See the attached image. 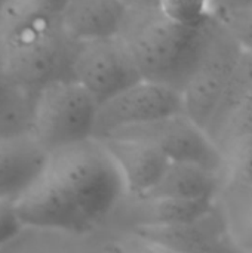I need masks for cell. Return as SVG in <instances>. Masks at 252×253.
<instances>
[{"mask_svg": "<svg viewBox=\"0 0 252 253\" xmlns=\"http://www.w3.org/2000/svg\"><path fill=\"white\" fill-rule=\"evenodd\" d=\"M125 197L114 160L91 138L50 153L43 175L15 205L25 227L92 233L108 228Z\"/></svg>", "mask_w": 252, "mask_h": 253, "instance_id": "cell-1", "label": "cell"}, {"mask_svg": "<svg viewBox=\"0 0 252 253\" xmlns=\"http://www.w3.org/2000/svg\"><path fill=\"white\" fill-rule=\"evenodd\" d=\"M202 30L184 27L160 9H128L117 37L143 80L181 93L199 55Z\"/></svg>", "mask_w": 252, "mask_h": 253, "instance_id": "cell-2", "label": "cell"}, {"mask_svg": "<svg viewBox=\"0 0 252 253\" xmlns=\"http://www.w3.org/2000/svg\"><path fill=\"white\" fill-rule=\"evenodd\" d=\"M7 65L15 79L39 93L43 87L73 79L77 42L59 19L0 21Z\"/></svg>", "mask_w": 252, "mask_h": 253, "instance_id": "cell-3", "label": "cell"}, {"mask_svg": "<svg viewBox=\"0 0 252 253\" xmlns=\"http://www.w3.org/2000/svg\"><path fill=\"white\" fill-rule=\"evenodd\" d=\"M242 52V46L217 16L203 25L199 55L181 98L183 113L205 130Z\"/></svg>", "mask_w": 252, "mask_h": 253, "instance_id": "cell-4", "label": "cell"}, {"mask_svg": "<svg viewBox=\"0 0 252 253\" xmlns=\"http://www.w3.org/2000/svg\"><path fill=\"white\" fill-rule=\"evenodd\" d=\"M98 102L74 79L61 80L37 93L31 135L50 154L94 138Z\"/></svg>", "mask_w": 252, "mask_h": 253, "instance_id": "cell-5", "label": "cell"}, {"mask_svg": "<svg viewBox=\"0 0 252 253\" xmlns=\"http://www.w3.org/2000/svg\"><path fill=\"white\" fill-rule=\"evenodd\" d=\"M110 136L149 142L156 147L171 163L198 165L224 176V157L221 150L206 133V130L196 125L184 113H178L147 125L126 127Z\"/></svg>", "mask_w": 252, "mask_h": 253, "instance_id": "cell-6", "label": "cell"}, {"mask_svg": "<svg viewBox=\"0 0 252 253\" xmlns=\"http://www.w3.org/2000/svg\"><path fill=\"white\" fill-rule=\"evenodd\" d=\"M73 79L94 96L98 105L143 80L117 36L77 42Z\"/></svg>", "mask_w": 252, "mask_h": 253, "instance_id": "cell-7", "label": "cell"}, {"mask_svg": "<svg viewBox=\"0 0 252 253\" xmlns=\"http://www.w3.org/2000/svg\"><path fill=\"white\" fill-rule=\"evenodd\" d=\"M178 113H183V98L178 90L140 80L98 107L94 138L102 139L117 130L147 125Z\"/></svg>", "mask_w": 252, "mask_h": 253, "instance_id": "cell-8", "label": "cell"}, {"mask_svg": "<svg viewBox=\"0 0 252 253\" xmlns=\"http://www.w3.org/2000/svg\"><path fill=\"white\" fill-rule=\"evenodd\" d=\"M217 200L186 202L159 197L126 196L114 212L108 230L134 231L140 228L171 227L195 221L208 213Z\"/></svg>", "mask_w": 252, "mask_h": 253, "instance_id": "cell-9", "label": "cell"}, {"mask_svg": "<svg viewBox=\"0 0 252 253\" xmlns=\"http://www.w3.org/2000/svg\"><path fill=\"white\" fill-rule=\"evenodd\" d=\"M114 160L123 179L126 196L144 197L162 179L171 162L151 144L110 136L100 139Z\"/></svg>", "mask_w": 252, "mask_h": 253, "instance_id": "cell-10", "label": "cell"}, {"mask_svg": "<svg viewBox=\"0 0 252 253\" xmlns=\"http://www.w3.org/2000/svg\"><path fill=\"white\" fill-rule=\"evenodd\" d=\"M49 156L31 133L0 139V199H21L43 175Z\"/></svg>", "mask_w": 252, "mask_h": 253, "instance_id": "cell-11", "label": "cell"}, {"mask_svg": "<svg viewBox=\"0 0 252 253\" xmlns=\"http://www.w3.org/2000/svg\"><path fill=\"white\" fill-rule=\"evenodd\" d=\"M131 233H135L165 253H195L223 239L230 231L224 212L217 202L208 213L195 221L171 227L140 228Z\"/></svg>", "mask_w": 252, "mask_h": 253, "instance_id": "cell-12", "label": "cell"}, {"mask_svg": "<svg viewBox=\"0 0 252 253\" xmlns=\"http://www.w3.org/2000/svg\"><path fill=\"white\" fill-rule=\"evenodd\" d=\"M0 253H114V231L104 228L92 233H68L24 227Z\"/></svg>", "mask_w": 252, "mask_h": 253, "instance_id": "cell-13", "label": "cell"}, {"mask_svg": "<svg viewBox=\"0 0 252 253\" xmlns=\"http://www.w3.org/2000/svg\"><path fill=\"white\" fill-rule=\"evenodd\" d=\"M126 13L122 0H70L61 21L71 39L85 42L117 36Z\"/></svg>", "mask_w": 252, "mask_h": 253, "instance_id": "cell-14", "label": "cell"}, {"mask_svg": "<svg viewBox=\"0 0 252 253\" xmlns=\"http://www.w3.org/2000/svg\"><path fill=\"white\" fill-rule=\"evenodd\" d=\"M224 176L190 163H171L159 184L144 197L174 199L186 202L217 200Z\"/></svg>", "mask_w": 252, "mask_h": 253, "instance_id": "cell-15", "label": "cell"}, {"mask_svg": "<svg viewBox=\"0 0 252 253\" xmlns=\"http://www.w3.org/2000/svg\"><path fill=\"white\" fill-rule=\"evenodd\" d=\"M37 93L24 87L12 74L0 31V139L31 132Z\"/></svg>", "mask_w": 252, "mask_h": 253, "instance_id": "cell-16", "label": "cell"}, {"mask_svg": "<svg viewBox=\"0 0 252 253\" xmlns=\"http://www.w3.org/2000/svg\"><path fill=\"white\" fill-rule=\"evenodd\" d=\"M217 202L224 212L232 237L252 251V187L224 181Z\"/></svg>", "mask_w": 252, "mask_h": 253, "instance_id": "cell-17", "label": "cell"}, {"mask_svg": "<svg viewBox=\"0 0 252 253\" xmlns=\"http://www.w3.org/2000/svg\"><path fill=\"white\" fill-rule=\"evenodd\" d=\"M252 96V52L244 50L223 92L215 114L212 116L206 133L214 139L232 113Z\"/></svg>", "mask_w": 252, "mask_h": 253, "instance_id": "cell-18", "label": "cell"}, {"mask_svg": "<svg viewBox=\"0 0 252 253\" xmlns=\"http://www.w3.org/2000/svg\"><path fill=\"white\" fill-rule=\"evenodd\" d=\"M220 150L224 157V181L252 187V135L230 139Z\"/></svg>", "mask_w": 252, "mask_h": 253, "instance_id": "cell-19", "label": "cell"}, {"mask_svg": "<svg viewBox=\"0 0 252 253\" xmlns=\"http://www.w3.org/2000/svg\"><path fill=\"white\" fill-rule=\"evenodd\" d=\"M68 3L70 0H6L0 12V21L59 19Z\"/></svg>", "mask_w": 252, "mask_h": 253, "instance_id": "cell-20", "label": "cell"}, {"mask_svg": "<svg viewBox=\"0 0 252 253\" xmlns=\"http://www.w3.org/2000/svg\"><path fill=\"white\" fill-rule=\"evenodd\" d=\"M159 9L189 28H201L215 16L212 0H162Z\"/></svg>", "mask_w": 252, "mask_h": 253, "instance_id": "cell-21", "label": "cell"}, {"mask_svg": "<svg viewBox=\"0 0 252 253\" xmlns=\"http://www.w3.org/2000/svg\"><path fill=\"white\" fill-rule=\"evenodd\" d=\"M244 50L252 52V4L215 15Z\"/></svg>", "mask_w": 252, "mask_h": 253, "instance_id": "cell-22", "label": "cell"}, {"mask_svg": "<svg viewBox=\"0 0 252 253\" xmlns=\"http://www.w3.org/2000/svg\"><path fill=\"white\" fill-rule=\"evenodd\" d=\"M245 135H252V96L232 113V116L214 138V142L220 148L227 141Z\"/></svg>", "mask_w": 252, "mask_h": 253, "instance_id": "cell-23", "label": "cell"}, {"mask_svg": "<svg viewBox=\"0 0 252 253\" xmlns=\"http://www.w3.org/2000/svg\"><path fill=\"white\" fill-rule=\"evenodd\" d=\"M24 227L15 202L0 199V248L12 242Z\"/></svg>", "mask_w": 252, "mask_h": 253, "instance_id": "cell-24", "label": "cell"}, {"mask_svg": "<svg viewBox=\"0 0 252 253\" xmlns=\"http://www.w3.org/2000/svg\"><path fill=\"white\" fill-rule=\"evenodd\" d=\"M114 253H165L131 231H114Z\"/></svg>", "mask_w": 252, "mask_h": 253, "instance_id": "cell-25", "label": "cell"}, {"mask_svg": "<svg viewBox=\"0 0 252 253\" xmlns=\"http://www.w3.org/2000/svg\"><path fill=\"white\" fill-rule=\"evenodd\" d=\"M195 253H252V251H248L247 248L241 246L229 233L227 236H224L223 239L209 245L208 248Z\"/></svg>", "mask_w": 252, "mask_h": 253, "instance_id": "cell-26", "label": "cell"}, {"mask_svg": "<svg viewBox=\"0 0 252 253\" xmlns=\"http://www.w3.org/2000/svg\"><path fill=\"white\" fill-rule=\"evenodd\" d=\"M248 4H252V0H212L215 15H220L233 9H239Z\"/></svg>", "mask_w": 252, "mask_h": 253, "instance_id": "cell-27", "label": "cell"}, {"mask_svg": "<svg viewBox=\"0 0 252 253\" xmlns=\"http://www.w3.org/2000/svg\"><path fill=\"white\" fill-rule=\"evenodd\" d=\"M162 0H122V3L131 10H149L159 9Z\"/></svg>", "mask_w": 252, "mask_h": 253, "instance_id": "cell-28", "label": "cell"}, {"mask_svg": "<svg viewBox=\"0 0 252 253\" xmlns=\"http://www.w3.org/2000/svg\"><path fill=\"white\" fill-rule=\"evenodd\" d=\"M4 3H6V0H0V12H1V9L4 6Z\"/></svg>", "mask_w": 252, "mask_h": 253, "instance_id": "cell-29", "label": "cell"}]
</instances>
